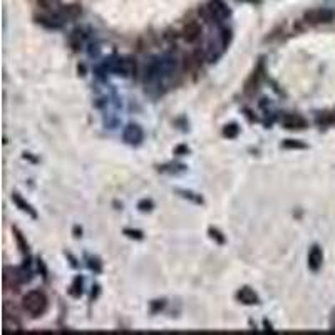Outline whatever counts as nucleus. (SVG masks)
<instances>
[{"instance_id": "f257e3e1", "label": "nucleus", "mask_w": 335, "mask_h": 335, "mask_svg": "<svg viewBox=\"0 0 335 335\" xmlns=\"http://www.w3.org/2000/svg\"><path fill=\"white\" fill-rule=\"evenodd\" d=\"M47 307H49V300L44 291L40 290H30L22 299V308L34 319L44 315L47 312Z\"/></svg>"}, {"instance_id": "f03ea898", "label": "nucleus", "mask_w": 335, "mask_h": 335, "mask_svg": "<svg viewBox=\"0 0 335 335\" xmlns=\"http://www.w3.org/2000/svg\"><path fill=\"white\" fill-rule=\"evenodd\" d=\"M335 17V12L325 7H319V9H312L307 10L305 15H303V20L307 24H312V26H319V24H328L332 22Z\"/></svg>"}, {"instance_id": "7ed1b4c3", "label": "nucleus", "mask_w": 335, "mask_h": 335, "mask_svg": "<svg viewBox=\"0 0 335 335\" xmlns=\"http://www.w3.org/2000/svg\"><path fill=\"white\" fill-rule=\"evenodd\" d=\"M111 71L116 72L117 76L129 77L136 72V62L133 59H129V57L117 59V60H114V64L111 66Z\"/></svg>"}, {"instance_id": "20e7f679", "label": "nucleus", "mask_w": 335, "mask_h": 335, "mask_svg": "<svg viewBox=\"0 0 335 335\" xmlns=\"http://www.w3.org/2000/svg\"><path fill=\"white\" fill-rule=\"evenodd\" d=\"M206 9H208L210 14H212V17L220 22L226 20V18L229 17V9L226 7V4L223 2V0H210Z\"/></svg>"}, {"instance_id": "39448f33", "label": "nucleus", "mask_w": 335, "mask_h": 335, "mask_svg": "<svg viewBox=\"0 0 335 335\" xmlns=\"http://www.w3.org/2000/svg\"><path fill=\"white\" fill-rule=\"evenodd\" d=\"M183 39L186 42H190V44H193V42H196L198 39H200V35H201V26L198 24L196 20H190L188 24H184V27H183Z\"/></svg>"}, {"instance_id": "423d86ee", "label": "nucleus", "mask_w": 335, "mask_h": 335, "mask_svg": "<svg viewBox=\"0 0 335 335\" xmlns=\"http://www.w3.org/2000/svg\"><path fill=\"white\" fill-rule=\"evenodd\" d=\"M282 126L285 129H290V131H295V129H305L307 121L299 114H285V116H282Z\"/></svg>"}, {"instance_id": "0eeeda50", "label": "nucleus", "mask_w": 335, "mask_h": 335, "mask_svg": "<svg viewBox=\"0 0 335 335\" xmlns=\"http://www.w3.org/2000/svg\"><path fill=\"white\" fill-rule=\"evenodd\" d=\"M322 262H324V252L319 245H313L308 252V268L312 271H319Z\"/></svg>"}, {"instance_id": "6e6552de", "label": "nucleus", "mask_w": 335, "mask_h": 335, "mask_svg": "<svg viewBox=\"0 0 335 335\" xmlns=\"http://www.w3.org/2000/svg\"><path fill=\"white\" fill-rule=\"evenodd\" d=\"M124 141L129 142V144H139L142 141V129L138 126V124H129V126L124 129Z\"/></svg>"}, {"instance_id": "1a4fd4ad", "label": "nucleus", "mask_w": 335, "mask_h": 335, "mask_svg": "<svg viewBox=\"0 0 335 335\" xmlns=\"http://www.w3.org/2000/svg\"><path fill=\"white\" fill-rule=\"evenodd\" d=\"M237 299L241 302V303H245V305H255V303L260 302L258 299V295L253 291L250 287H243V288H240L238 290V294H237Z\"/></svg>"}, {"instance_id": "9d476101", "label": "nucleus", "mask_w": 335, "mask_h": 335, "mask_svg": "<svg viewBox=\"0 0 335 335\" xmlns=\"http://www.w3.org/2000/svg\"><path fill=\"white\" fill-rule=\"evenodd\" d=\"M22 325L15 319V315H10L7 310H4V332H20Z\"/></svg>"}, {"instance_id": "9b49d317", "label": "nucleus", "mask_w": 335, "mask_h": 335, "mask_svg": "<svg viewBox=\"0 0 335 335\" xmlns=\"http://www.w3.org/2000/svg\"><path fill=\"white\" fill-rule=\"evenodd\" d=\"M12 201H14V203L17 204V206L22 210L24 213L30 215V216H32V218H37V213H35V210H34L32 206H30V204H29V203H27L26 200H24V198H22L20 195H18V193H12Z\"/></svg>"}, {"instance_id": "f8f14e48", "label": "nucleus", "mask_w": 335, "mask_h": 335, "mask_svg": "<svg viewBox=\"0 0 335 335\" xmlns=\"http://www.w3.org/2000/svg\"><path fill=\"white\" fill-rule=\"evenodd\" d=\"M84 40H86V34L80 29H76L69 37V42L74 51H79V49L84 46Z\"/></svg>"}, {"instance_id": "ddd939ff", "label": "nucleus", "mask_w": 335, "mask_h": 335, "mask_svg": "<svg viewBox=\"0 0 335 335\" xmlns=\"http://www.w3.org/2000/svg\"><path fill=\"white\" fill-rule=\"evenodd\" d=\"M60 14H62V17L66 18H76V17H79L80 14H82V9L79 7V5H67V7H62L60 9Z\"/></svg>"}, {"instance_id": "4468645a", "label": "nucleus", "mask_w": 335, "mask_h": 335, "mask_svg": "<svg viewBox=\"0 0 335 335\" xmlns=\"http://www.w3.org/2000/svg\"><path fill=\"white\" fill-rule=\"evenodd\" d=\"M82 285H84L82 277H76V278H74L72 285H71V288H69V294L72 297H76V299H79V297L82 295Z\"/></svg>"}, {"instance_id": "2eb2a0df", "label": "nucleus", "mask_w": 335, "mask_h": 335, "mask_svg": "<svg viewBox=\"0 0 335 335\" xmlns=\"http://www.w3.org/2000/svg\"><path fill=\"white\" fill-rule=\"evenodd\" d=\"M14 237H15V241H17L18 248H20V252L22 253H27L29 252V245H27V241L24 240L20 229H18V228H14Z\"/></svg>"}, {"instance_id": "dca6fc26", "label": "nucleus", "mask_w": 335, "mask_h": 335, "mask_svg": "<svg viewBox=\"0 0 335 335\" xmlns=\"http://www.w3.org/2000/svg\"><path fill=\"white\" fill-rule=\"evenodd\" d=\"M238 133H240V128H238L235 122H233V124H226L225 129H223V136H225V138H228V139L237 138Z\"/></svg>"}, {"instance_id": "f3484780", "label": "nucleus", "mask_w": 335, "mask_h": 335, "mask_svg": "<svg viewBox=\"0 0 335 335\" xmlns=\"http://www.w3.org/2000/svg\"><path fill=\"white\" fill-rule=\"evenodd\" d=\"M282 146L285 150H305L307 148V144H303V142L297 141V139H285Z\"/></svg>"}, {"instance_id": "a211bd4d", "label": "nucleus", "mask_w": 335, "mask_h": 335, "mask_svg": "<svg viewBox=\"0 0 335 335\" xmlns=\"http://www.w3.org/2000/svg\"><path fill=\"white\" fill-rule=\"evenodd\" d=\"M208 233H210V237H212V238L216 241V243H220V245L225 243V237H223V235H221L220 229H216V228H210V229H208Z\"/></svg>"}, {"instance_id": "6ab92c4d", "label": "nucleus", "mask_w": 335, "mask_h": 335, "mask_svg": "<svg viewBox=\"0 0 335 335\" xmlns=\"http://www.w3.org/2000/svg\"><path fill=\"white\" fill-rule=\"evenodd\" d=\"M124 235H128L129 238H134V240H142V232H139V229L126 228V229H124Z\"/></svg>"}, {"instance_id": "aec40b11", "label": "nucleus", "mask_w": 335, "mask_h": 335, "mask_svg": "<svg viewBox=\"0 0 335 335\" xmlns=\"http://www.w3.org/2000/svg\"><path fill=\"white\" fill-rule=\"evenodd\" d=\"M153 201L151 200H141L139 203H138V208L141 210V212H151L153 210Z\"/></svg>"}, {"instance_id": "412c9836", "label": "nucleus", "mask_w": 335, "mask_h": 335, "mask_svg": "<svg viewBox=\"0 0 335 335\" xmlns=\"http://www.w3.org/2000/svg\"><path fill=\"white\" fill-rule=\"evenodd\" d=\"M89 268H91V270H94V271H97V274H99V271L102 270V265L99 263V260H97V258H89Z\"/></svg>"}, {"instance_id": "4be33fe9", "label": "nucleus", "mask_w": 335, "mask_h": 335, "mask_svg": "<svg viewBox=\"0 0 335 335\" xmlns=\"http://www.w3.org/2000/svg\"><path fill=\"white\" fill-rule=\"evenodd\" d=\"M178 193H181L184 198H191L193 201L196 203H203V198H198V196H193L195 193H191V191H184V190H178Z\"/></svg>"}, {"instance_id": "5701e85b", "label": "nucleus", "mask_w": 335, "mask_h": 335, "mask_svg": "<svg viewBox=\"0 0 335 335\" xmlns=\"http://www.w3.org/2000/svg\"><path fill=\"white\" fill-rule=\"evenodd\" d=\"M37 265H39V270L42 271V277H44V278H47V268H46L44 262H42V260H39V262H37Z\"/></svg>"}, {"instance_id": "b1692460", "label": "nucleus", "mask_w": 335, "mask_h": 335, "mask_svg": "<svg viewBox=\"0 0 335 335\" xmlns=\"http://www.w3.org/2000/svg\"><path fill=\"white\" fill-rule=\"evenodd\" d=\"M188 148L186 146H178L176 150H175V154H179V156H181V154H188Z\"/></svg>"}, {"instance_id": "393cba45", "label": "nucleus", "mask_w": 335, "mask_h": 335, "mask_svg": "<svg viewBox=\"0 0 335 335\" xmlns=\"http://www.w3.org/2000/svg\"><path fill=\"white\" fill-rule=\"evenodd\" d=\"M164 307V302L161 300V303H156V305H153V312H156L158 308H163Z\"/></svg>"}, {"instance_id": "a878e982", "label": "nucleus", "mask_w": 335, "mask_h": 335, "mask_svg": "<svg viewBox=\"0 0 335 335\" xmlns=\"http://www.w3.org/2000/svg\"><path fill=\"white\" fill-rule=\"evenodd\" d=\"M74 233H76V237L79 238L80 233H82V229H79V226H76V228H74Z\"/></svg>"}, {"instance_id": "bb28decb", "label": "nucleus", "mask_w": 335, "mask_h": 335, "mask_svg": "<svg viewBox=\"0 0 335 335\" xmlns=\"http://www.w3.org/2000/svg\"><path fill=\"white\" fill-rule=\"evenodd\" d=\"M265 327H266V330L274 332V328H271V324H268V322H266V320H265Z\"/></svg>"}]
</instances>
